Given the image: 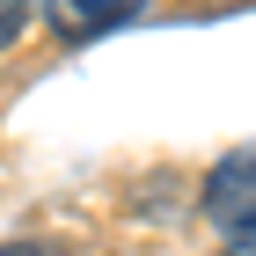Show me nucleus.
I'll return each instance as SVG.
<instances>
[{
	"instance_id": "1",
	"label": "nucleus",
	"mask_w": 256,
	"mask_h": 256,
	"mask_svg": "<svg viewBox=\"0 0 256 256\" xmlns=\"http://www.w3.org/2000/svg\"><path fill=\"white\" fill-rule=\"evenodd\" d=\"M205 220L220 227L227 256H256V146L227 154L205 176Z\"/></svg>"
},
{
	"instance_id": "2",
	"label": "nucleus",
	"mask_w": 256,
	"mask_h": 256,
	"mask_svg": "<svg viewBox=\"0 0 256 256\" xmlns=\"http://www.w3.org/2000/svg\"><path fill=\"white\" fill-rule=\"evenodd\" d=\"M44 15H52V30H59L66 44H88V37H102V30L139 22L146 0H44Z\"/></svg>"
},
{
	"instance_id": "3",
	"label": "nucleus",
	"mask_w": 256,
	"mask_h": 256,
	"mask_svg": "<svg viewBox=\"0 0 256 256\" xmlns=\"http://www.w3.org/2000/svg\"><path fill=\"white\" fill-rule=\"evenodd\" d=\"M30 8H37V0H0V44H15V37H22Z\"/></svg>"
},
{
	"instance_id": "4",
	"label": "nucleus",
	"mask_w": 256,
	"mask_h": 256,
	"mask_svg": "<svg viewBox=\"0 0 256 256\" xmlns=\"http://www.w3.org/2000/svg\"><path fill=\"white\" fill-rule=\"evenodd\" d=\"M0 256H59L52 242H0Z\"/></svg>"
}]
</instances>
